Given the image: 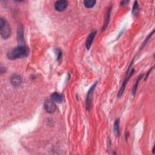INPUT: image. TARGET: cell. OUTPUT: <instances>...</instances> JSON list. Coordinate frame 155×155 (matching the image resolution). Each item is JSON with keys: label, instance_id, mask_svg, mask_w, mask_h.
Here are the masks:
<instances>
[{"label": "cell", "instance_id": "277c9868", "mask_svg": "<svg viewBox=\"0 0 155 155\" xmlns=\"http://www.w3.org/2000/svg\"><path fill=\"white\" fill-rule=\"evenodd\" d=\"M134 72V69H132L129 73H128V71H127L126 76H125V79H124V80L123 81V83H122V84L121 85V87H120V90H119V91L118 92V94H117V97H121V96L122 95V94H123V93H124V91L125 90V88L126 87V85L127 84V82L128 81V80L130 78V77L133 74Z\"/></svg>", "mask_w": 155, "mask_h": 155}, {"label": "cell", "instance_id": "2e32d148", "mask_svg": "<svg viewBox=\"0 0 155 155\" xmlns=\"http://www.w3.org/2000/svg\"><path fill=\"white\" fill-rule=\"evenodd\" d=\"M55 53H56V54L57 56V61H60V60L61 59V58H62V51L60 49H56V51H55Z\"/></svg>", "mask_w": 155, "mask_h": 155}, {"label": "cell", "instance_id": "9a60e30c", "mask_svg": "<svg viewBox=\"0 0 155 155\" xmlns=\"http://www.w3.org/2000/svg\"><path fill=\"white\" fill-rule=\"evenodd\" d=\"M142 76H143L142 74L140 75V76H139L137 78V80L136 81V82H135V84H134V86H133V90H132V93H133V95H134L135 93H136V90H137V86H138V85H139V82L140 81V79L142 78Z\"/></svg>", "mask_w": 155, "mask_h": 155}, {"label": "cell", "instance_id": "7a4b0ae2", "mask_svg": "<svg viewBox=\"0 0 155 155\" xmlns=\"http://www.w3.org/2000/svg\"><path fill=\"white\" fill-rule=\"evenodd\" d=\"M0 33L4 39H8L11 35V28L8 22L2 18H0Z\"/></svg>", "mask_w": 155, "mask_h": 155}, {"label": "cell", "instance_id": "ac0fdd59", "mask_svg": "<svg viewBox=\"0 0 155 155\" xmlns=\"http://www.w3.org/2000/svg\"><path fill=\"white\" fill-rule=\"evenodd\" d=\"M128 2V1H123L120 2V5H126L127 3Z\"/></svg>", "mask_w": 155, "mask_h": 155}, {"label": "cell", "instance_id": "7c38bea8", "mask_svg": "<svg viewBox=\"0 0 155 155\" xmlns=\"http://www.w3.org/2000/svg\"><path fill=\"white\" fill-rule=\"evenodd\" d=\"M114 133L116 137H119L120 134V128H119V119H117L114 123Z\"/></svg>", "mask_w": 155, "mask_h": 155}, {"label": "cell", "instance_id": "3957f363", "mask_svg": "<svg viewBox=\"0 0 155 155\" xmlns=\"http://www.w3.org/2000/svg\"><path fill=\"white\" fill-rule=\"evenodd\" d=\"M97 84V82H96L89 89L88 91L87 94V97H86V102H85V107L86 109L89 111L91 109V103H92V98H93V92L95 89V87Z\"/></svg>", "mask_w": 155, "mask_h": 155}, {"label": "cell", "instance_id": "30bf717a", "mask_svg": "<svg viewBox=\"0 0 155 155\" xmlns=\"http://www.w3.org/2000/svg\"><path fill=\"white\" fill-rule=\"evenodd\" d=\"M96 31L94 30L92 32H91L89 35L88 36V37L87 38V39H86V42H85V47L87 50H89L91 46V44H92V42L93 41V39L96 35Z\"/></svg>", "mask_w": 155, "mask_h": 155}, {"label": "cell", "instance_id": "6da1fadb", "mask_svg": "<svg viewBox=\"0 0 155 155\" xmlns=\"http://www.w3.org/2000/svg\"><path fill=\"white\" fill-rule=\"evenodd\" d=\"M28 53L29 50L27 47H26L25 45H19L9 51L7 54V56L8 59L10 60H16L26 57L28 56Z\"/></svg>", "mask_w": 155, "mask_h": 155}, {"label": "cell", "instance_id": "8992f818", "mask_svg": "<svg viewBox=\"0 0 155 155\" xmlns=\"http://www.w3.org/2000/svg\"><path fill=\"white\" fill-rule=\"evenodd\" d=\"M10 81L11 84L15 87H18L21 85L22 82V79L21 76L17 74H13L11 76Z\"/></svg>", "mask_w": 155, "mask_h": 155}, {"label": "cell", "instance_id": "5b68a950", "mask_svg": "<svg viewBox=\"0 0 155 155\" xmlns=\"http://www.w3.org/2000/svg\"><path fill=\"white\" fill-rule=\"evenodd\" d=\"M44 107L45 111L48 113H53L56 110V107L53 101L46 100L44 104Z\"/></svg>", "mask_w": 155, "mask_h": 155}, {"label": "cell", "instance_id": "e0dca14e", "mask_svg": "<svg viewBox=\"0 0 155 155\" xmlns=\"http://www.w3.org/2000/svg\"><path fill=\"white\" fill-rule=\"evenodd\" d=\"M153 33H154V30H153V31H152V32H151V33H150V35L148 36V37L146 38L145 41H144V42H143V44H142V47H143V46H144V45H145V44L147 43L148 41L149 40V39L150 38V37H151V36L153 35Z\"/></svg>", "mask_w": 155, "mask_h": 155}, {"label": "cell", "instance_id": "ba28073f", "mask_svg": "<svg viewBox=\"0 0 155 155\" xmlns=\"http://www.w3.org/2000/svg\"><path fill=\"white\" fill-rule=\"evenodd\" d=\"M24 28L22 24H19L18 28V34H17V39L18 42L20 44L19 45H24Z\"/></svg>", "mask_w": 155, "mask_h": 155}, {"label": "cell", "instance_id": "52a82bcc", "mask_svg": "<svg viewBox=\"0 0 155 155\" xmlns=\"http://www.w3.org/2000/svg\"><path fill=\"white\" fill-rule=\"evenodd\" d=\"M54 8L58 12H62L65 10L68 6V2L65 0L57 1L54 3Z\"/></svg>", "mask_w": 155, "mask_h": 155}, {"label": "cell", "instance_id": "9c48e42d", "mask_svg": "<svg viewBox=\"0 0 155 155\" xmlns=\"http://www.w3.org/2000/svg\"><path fill=\"white\" fill-rule=\"evenodd\" d=\"M111 8H112V7L110 6L107 9L106 13H105V16H104V25H103V27H102L103 30H105L107 28V27L108 26V24L109 23L110 19V15H111Z\"/></svg>", "mask_w": 155, "mask_h": 155}, {"label": "cell", "instance_id": "5bb4252c", "mask_svg": "<svg viewBox=\"0 0 155 155\" xmlns=\"http://www.w3.org/2000/svg\"><path fill=\"white\" fill-rule=\"evenodd\" d=\"M139 12V7L137 1H135L132 8V13L134 15H137Z\"/></svg>", "mask_w": 155, "mask_h": 155}, {"label": "cell", "instance_id": "4fadbf2b", "mask_svg": "<svg viewBox=\"0 0 155 155\" xmlns=\"http://www.w3.org/2000/svg\"><path fill=\"white\" fill-rule=\"evenodd\" d=\"M96 1L94 0H85L84 1V4L86 8H90L94 7Z\"/></svg>", "mask_w": 155, "mask_h": 155}, {"label": "cell", "instance_id": "8fae6325", "mask_svg": "<svg viewBox=\"0 0 155 155\" xmlns=\"http://www.w3.org/2000/svg\"><path fill=\"white\" fill-rule=\"evenodd\" d=\"M51 99L53 101H54L55 102L61 103L63 100V97H62V94H61L57 92H54L51 94Z\"/></svg>", "mask_w": 155, "mask_h": 155}]
</instances>
